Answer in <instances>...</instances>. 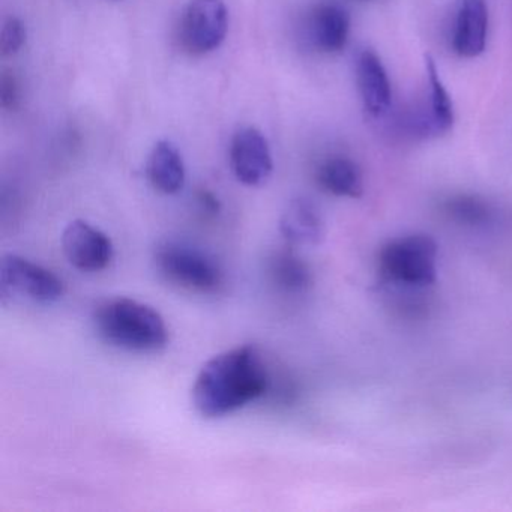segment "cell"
Returning <instances> with one entry per match:
<instances>
[{
    "label": "cell",
    "instance_id": "1",
    "mask_svg": "<svg viewBox=\"0 0 512 512\" xmlns=\"http://www.w3.org/2000/svg\"><path fill=\"white\" fill-rule=\"evenodd\" d=\"M271 388L266 361L256 346L233 347L200 368L191 389L194 409L206 419H220L260 400Z\"/></svg>",
    "mask_w": 512,
    "mask_h": 512
},
{
    "label": "cell",
    "instance_id": "2",
    "mask_svg": "<svg viewBox=\"0 0 512 512\" xmlns=\"http://www.w3.org/2000/svg\"><path fill=\"white\" fill-rule=\"evenodd\" d=\"M98 337L116 349L155 353L169 344V328L160 311L131 298L104 299L92 316Z\"/></svg>",
    "mask_w": 512,
    "mask_h": 512
},
{
    "label": "cell",
    "instance_id": "3",
    "mask_svg": "<svg viewBox=\"0 0 512 512\" xmlns=\"http://www.w3.org/2000/svg\"><path fill=\"white\" fill-rule=\"evenodd\" d=\"M154 263L167 283L197 295H215L226 283L217 260L187 242L164 241L155 250Z\"/></svg>",
    "mask_w": 512,
    "mask_h": 512
},
{
    "label": "cell",
    "instance_id": "4",
    "mask_svg": "<svg viewBox=\"0 0 512 512\" xmlns=\"http://www.w3.org/2000/svg\"><path fill=\"white\" fill-rule=\"evenodd\" d=\"M379 271L392 284L431 286L437 278L436 242L427 235L403 236L388 242L379 253Z\"/></svg>",
    "mask_w": 512,
    "mask_h": 512
},
{
    "label": "cell",
    "instance_id": "5",
    "mask_svg": "<svg viewBox=\"0 0 512 512\" xmlns=\"http://www.w3.org/2000/svg\"><path fill=\"white\" fill-rule=\"evenodd\" d=\"M229 31V13L223 0H190L179 22V43L193 56L220 49Z\"/></svg>",
    "mask_w": 512,
    "mask_h": 512
},
{
    "label": "cell",
    "instance_id": "6",
    "mask_svg": "<svg viewBox=\"0 0 512 512\" xmlns=\"http://www.w3.org/2000/svg\"><path fill=\"white\" fill-rule=\"evenodd\" d=\"M0 293L22 296L38 304H55L65 293V284L55 272L17 254H7L0 265Z\"/></svg>",
    "mask_w": 512,
    "mask_h": 512
},
{
    "label": "cell",
    "instance_id": "7",
    "mask_svg": "<svg viewBox=\"0 0 512 512\" xmlns=\"http://www.w3.org/2000/svg\"><path fill=\"white\" fill-rule=\"evenodd\" d=\"M62 250L68 262L82 272H101L115 259L112 239L85 220H74L62 233Z\"/></svg>",
    "mask_w": 512,
    "mask_h": 512
},
{
    "label": "cell",
    "instance_id": "8",
    "mask_svg": "<svg viewBox=\"0 0 512 512\" xmlns=\"http://www.w3.org/2000/svg\"><path fill=\"white\" fill-rule=\"evenodd\" d=\"M229 160L233 175L247 187L266 184L274 172L268 139L257 128H242L233 136Z\"/></svg>",
    "mask_w": 512,
    "mask_h": 512
},
{
    "label": "cell",
    "instance_id": "9",
    "mask_svg": "<svg viewBox=\"0 0 512 512\" xmlns=\"http://www.w3.org/2000/svg\"><path fill=\"white\" fill-rule=\"evenodd\" d=\"M356 85L368 115L382 118L388 113L392 101L391 82L373 50H362L356 59Z\"/></svg>",
    "mask_w": 512,
    "mask_h": 512
},
{
    "label": "cell",
    "instance_id": "10",
    "mask_svg": "<svg viewBox=\"0 0 512 512\" xmlns=\"http://www.w3.org/2000/svg\"><path fill=\"white\" fill-rule=\"evenodd\" d=\"M488 8L485 0H460L455 16L452 47L461 58H476L487 43Z\"/></svg>",
    "mask_w": 512,
    "mask_h": 512
},
{
    "label": "cell",
    "instance_id": "11",
    "mask_svg": "<svg viewBox=\"0 0 512 512\" xmlns=\"http://www.w3.org/2000/svg\"><path fill=\"white\" fill-rule=\"evenodd\" d=\"M349 14L340 5L326 2L317 5L308 22L311 41L325 53H338L349 40Z\"/></svg>",
    "mask_w": 512,
    "mask_h": 512
},
{
    "label": "cell",
    "instance_id": "12",
    "mask_svg": "<svg viewBox=\"0 0 512 512\" xmlns=\"http://www.w3.org/2000/svg\"><path fill=\"white\" fill-rule=\"evenodd\" d=\"M280 232L290 245L319 244L323 238L322 215L310 199H293L281 215Z\"/></svg>",
    "mask_w": 512,
    "mask_h": 512
},
{
    "label": "cell",
    "instance_id": "13",
    "mask_svg": "<svg viewBox=\"0 0 512 512\" xmlns=\"http://www.w3.org/2000/svg\"><path fill=\"white\" fill-rule=\"evenodd\" d=\"M146 175L155 190L173 196L185 185V164L181 152L173 143L160 140L155 143L146 163Z\"/></svg>",
    "mask_w": 512,
    "mask_h": 512
},
{
    "label": "cell",
    "instance_id": "14",
    "mask_svg": "<svg viewBox=\"0 0 512 512\" xmlns=\"http://www.w3.org/2000/svg\"><path fill=\"white\" fill-rule=\"evenodd\" d=\"M320 187L338 197L358 199L364 193V178L355 161L332 157L322 163L317 172Z\"/></svg>",
    "mask_w": 512,
    "mask_h": 512
},
{
    "label": "cell",
    "instance_id": "15",
    "mask_svg": "<svg viewBox=\"0 0 512 512\" xmlns=\"http://www.w3.org/2000/svg\"><path fill=\"white\" fill-rule=\"evenodd\" d=\"M268 272L272 284L287 295H301L313 283V275L307 263L292 250H280L272 254Z\"/></svg>",
    "mask_w": 512,
    "mask_h": 512
},
{
    "label": "cell",
    "instance_id": "16",
    "mask_svg": "<svg viewBox=\"0 0 512 512\" xmlns=\"http://www.w3.org/2000/svg\"><path fill=\"white\" fill-rule=\"evenodd\" d=\"M425 71H427L428 89H430L428 131L433 134L448 133L454 124V106L431 56H425Z\"/></svg>",
    "mask_w": 512,
    "mask_h": 512
},
{
    "label": "cell",
    "instance_id": "17",
    "mask_svg": "<svg viewBox=\"0 0 512 512\" xmlns=\"http://www.w3.org/2000/svg\"><path fill=\"white\" fill-rule=\"evenodd\" d=\"M445 209L452 220L466 226H482L491 220L490 206L478 197H452L446 202Z\"/></svg>",
    "mask_w": 512,
    "mask_h": 512
},
{
    "label": "cell",
    "instance_id": "18",
    "mask_svg": "<svg viewBox=\"0 0 512 512\" xmlns=\"http://www.w3.org/2000/svg\"><path fill=\"white\" fill-rule=\"evenodd\" d=\"M26 43V28L22 20L17 17H10L4 23L2 34H0V50L5 58L17 55Z\"/></svg>",
    "mask_w": 512,
    "mask_h": 512
},
{
    "label": "cell",
    "instance_id": "19",
    "mask_svg": "<svg viewBox=\"0 0 512 512\" xmlns=\"http://www.w3.org/2000/svg\"><path fill=\"white\" fill-rule=\"evenodd\" d=\"M0 100L5 110H16L22 100L19 79L11 71H5L0 79Z\"/></svg>",
    "mask_w": 512,
    "mask_h": 512
},
{
    "label": "cell",
    "instance_id": "20",
    "mask_svg": "<svg viewBox=\"0 0 512 512\" xmlns=\"http://www.w3.org/2000/svg\"><path fill=\"white\" fill-rule=\"evenodd\" d=\"M200 206L205 209L209 214H217L220 211V203L215 199L214 194L208 193V191H203L199 196Z\"/></svg>",
    "mask_w": 512,
    "mask_h": 512
}]
</instances>
